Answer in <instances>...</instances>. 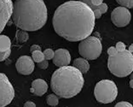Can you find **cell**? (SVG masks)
<instances>
[{"mask_svg":"<svg viewBox=\"0 0 133 107\" xmlns=\"http://www.w3.org/2000/svg\"><path fill=\"white\" fill-rule=\"evenodd\" d=\"M95 15L88 5L80 1L65 2L56 9L53 16L56 33L71 42L81 41L91 34Z\"/></svg>","mask_w":133,"mask_h":107,"instance_id":"1","label":"cell"},{"mask_svg":"<svg viewBox=\"0 0 133 107\" xmlns=\"http://www.w3.org/2000/svg\"><path fill=\"white\" fill-rule=\"evenodd\" d=\"M12 19L24 31H37L46 23L48 13L44 0H16L13 4Z\"/></svg>","mask_w":133,"mask_h":107,"instance_id":"2","label":"cell"},{"mask_svg":"<svg viewBox=\"0 0 133 107\" xmlns=\"http://www.w3.org/2000/svg\"><path fill=\"white\" fill-rule=\"evenodd\" d=\"M83 74L74 66H64L56 69L51 77V89L56 95L70 99L82 90Z\"/></svg>","mask_w":133,"mask_h":107,"instance_id":"3","label":"cell"},{"mask_svg":"<svg viewBox=\"0 0 133 107\" xmlns=\"http://www.w3.org/2000/svg\"><path fill=\"white\" fill-rule=\"evenodd\" d=\"M108 68L117 77H125L133 71V54L125 50L108 57Z\"/></svg>","mask_w":133,"mask_h":107,"instance_id":"4","label":"cell"},{"mask_svg":"<svg viewBox=\"0 0 133 107\" xmlns=\"http://www.w3.org/2000/svg\"><path fill=\"white\" fill-rule=\"evenodd\" d=\"M94 95L96 99L100 103H112L118 96L117 86L110 80H102L96 83L94 89Z\"/></svg>","mask_w":133,"mask_h":107,"instance_id":"5","label":"cell"},{"mask_svg":"<svg viewBox=\"0 0 133 107\" xmlns=\"http://www.w3.org/2000/svg\"><path fill=\"white\" fill-rule=\"evenodd\" d=\"M102 50V42L95 36H89L88 38L81 40L78 45V52L84 59H96L101 55Z\"/></svg>","mask_w":133,"mask_h":107,"instance_id":"6","label":"cell"},{"mask_svg":"<svg viewBox=\"0 0 133 107\" xmlns=\"http://www.w3.org/2000/svg\"><path fill=\"white\" fill-rule=\"evenodd\" d=\"M15 97V90L7 75L0 73V107L10 105Z\"/></svg>","mask_w":133,"mask_h":107,"instance_id":"7","label":"cell"},{"mask_svg":"<svg viewBox=\"0 0 133 107\" xmlns=\"http://www.w3.org/2000/svg\"><path fill=\"white\" fill-rule=\"evenodd\" d=\"M111 20L116 27H123L130 23L131 20V14L128 9L120 6L112 11Z\"/></svg>","mask_w":133,"mask_h":107,"instance_id":"8","label":"cell"},{"mask_svg":"<svg viewBox=\"0 0 133 107\" xmlns=\"http://www.w3.org/2000/svg\"><path fill=\"white\" fill-rule=\"evenodd\" d=\"M13 4L12 0H0V33L12 16Z\"/></svg>","mask_w":133,"mask_h":107,"instance_id":"9","label":"cell"},{"mask_svg":"<svg viewBox=\"0 0 133 107\" xmlns=\"http://www.w3.org/2000/svg\"><path fill=\"white\" fill-rule=\"evenodd\" d=\"M16 68L18 73L21 75H31L34 70V62L29 56H22L17 59Z\"/></svg>","mask_w":133,"mask_h":107,"instance_id":"10","label":"cell"},{"mask_svg":"<svg viewBox=\"0 0 133 107\" xmlns=\"http://www.w3.org/2000/svg\"><path fill=\"white\" fill-rule=\"evenodd\" d=\"M52 61L55 65L60 67V68L68 66L71 62V55L66 49H58L55 51V55H54Z\"/></svg>","mask_w":133,"mask_h":107,"instance_id":"11","label":"cell"},{"mask_svg":"<svg viewBox=\"0 0 133 107\" xmlns=\"http://www.w3.org/2000/svg\"><path fill=\"white\" fill-rule=\"evenodd\" d=\"M48 90V84L43 79H36L32 82L30 92L37 96H43Z\"/></svg>","mask_w":133,"mask_h":107,"instance_id":"12","label":"cell"},{"mask_svg":"<svg viewBox=\"0 0 133 107\" xmlns=\"http://www.w3.org/2000/svg\"><path fill=\"white\" fill-rule=\"evenodd\" d=\"M74 67H75L76 69H78L79 71L84 74V73H87L90 69V64L88 63V61L84 58H81V57H78L76 58L74 61V63H72Z\"/></svg>","mask_w":133,"mask_h":107,"instance_id":"13","label":"cell"},{"mask_svg":"<svg viewBox=\"0 0 133 107\" xmlns=\"http://www.w3.org/2000/svg\"><path fill=\"white\" fill-rule=\"evenodd\" d=\"M11 41L6 35H0V51L5 52L10 50Z\"/></svg>","mask_w":133,"mask_h":107,"instance_id":"14","label":"cell"},{"mask_svg":"<svg viewBox=\"0 0 133 107\" xmlns=\"http://www.w3.org/2000/svg\"><path fill=\"white\" fill-rule=\"evenodd\" d=\"M16 37L17 39V40L19 41L20 43H24L26 41L28 40L29 39V35L26 31H24V30H18L16 31Z\"/></svg>","mask_w":133,"mask_h":107,"instance_id":"15","label":"cell"},{"mask_svg":"<svg viewBox=\"0 0 133 107\" xmlns=\"http://www.w3.org/2000/svg\"><path fill=\"white\" fill-rule=\"evenodd\" d=\"M32 58L33 60V62H35L37 63L45 60L44 53L42 52L41 51H33V52H32Z\"/></svg>","mask_w":133,"mask_h":107,"instance_id":"16","label":"cell"},{"mask_svg":"<svg viewBox=\"0 0 133 107\" xmlns=\"http://www.w3.org/2000/svg\"><path fill=\"white\" fill-rule=\"evenodd\" d=\"M46 102L50 106H56L59 103V99L56 94H50L46 98Z\"/></svg>","mask_w":133,"mask_h":107,"instance_id":"17","label":"cell"},{"mask_svg":"<svg viewBox=\"0 0 133 107\" xmlns=\"http://www.w3.org/2000/svg\"><path fill=\"white\" fill-rule=\"evenodd\" d=\"M116 2L121 5V7H125L126 9L133 8V0H116Z\"/></svg>","mask_w":133,"mask_h":107,"instance_id":"18","label":"cell"},{"mask_svg":"<svg viewBox=\"0 0 133 107\" xmlns=\"http://www.w3.org/2000/svg\"><path fill=\"white\" fill-rule=\"evenodd\" d=\"M43 53L44 56V59L48 61V60L53 59L54 55H55V51H54L52 49H46Z\"/></svg>","mask_w":133,"mask_h":107,"instance_id":"19","label":"cell"},{"mask_svg":"<svg viewBox=\"0 0 133 107\" xmlns=\"http://www.w3.org/2000/svg\"><path fill=\"white\" fill-rule=\"evenodd\" d=\"M10 52H11L10 50L8 51H5V52H2V51H0V62H3V61L7 59L8 57H10Z\"/></svg>","mask_w":133,"mask_h":107,"instance_id":"20","label":"cell"},{"mask_svg":"<svg viewBox=\"0 0 133 107\" xmlns=\"http://www.w3.org/2000/svg\"><path fill=\"white\" fill-rule=\"evenodd\" d=\"M96 9H98V10L101 11V13L102 14H104L107 12L108 10V5L105 4V3H102V4L101 5H99V6H96ZM95 9V10H96Z\"/></svg>","mask_w":133,"mask_h":107,"instance_id":"21","label":"cell"},{"mask_svg":"<svg viewBox=\"0 0 133 107\" xmlns=\"http://www.w3.org/2000/svg\"><path fill=\"white\" fill-rule=\"evenodd\" d=\"M116 51L118 52H120V51H125V45L124 44L123 42H118L116 44Z\"/></svg>","mask_w":133,"mask_h":107,"instance_id":"22","label":"cell"},{"mask_svg":"<svg viewBox=\"0 0 133 107\" xmlns=\"http://www.w3.org/2000/svg\"><path fill=\"white\" fill-rule=\"evenodd\" d=\"M48 66H49V63H48L47 60H44L38 63V67L41 69H46L48 68Z\"/></svg>","mask_w":133,"mask_h":107,"instance_id":"23","label":"cell"},{"mask_svg":"<svg viewBox=\"0 0 133 107\" xmlns=\"http://www.w3.org/2000/svg\"><path fill=\"white\" fill-rule=\"evenodd\" d=\"M114 107H133V105H131V104H130L129 102L122 101V102L117 103Z\"/></svg>","mask_w":133,"mask_h":107,"instance_id":"24","label":"cell"},{"mask_svg":"<svg viewBox=\"0 0 133 107\" xmlns=\"http://www.w3.org/2000/svg\"><path fill=\"white\" fill-rule=\"evenodd\" d=\"M118 51H116V48L115 47H110L108 49V56L111 57V56H114V54H116Z\"/></svg>","mask_w":133,"mask_h":107,"instance_id":"25","label":"cell"},{"mask_svg":"<svg viewBox=\"0 0 133 107\" xmlns=\"http://www.w3.org/2000/svg\"><path fill=\"white\" fill-rule=\"evenodd\" d=\"M80 2L84 3V4H85L86 5H88L91 10H93V8H94V6H93V4H92L91 0H80Z\"/></svg>","mask_w":133,"mask_h":107,"instance_id":"26","label":"cell"},{"mask_svg":"<svg viewBox=\"0 0 133 107\" xmlns=\"http://www.w3.org/2000/svg\"><path fill=\"white\" fill-rule=\"evenodd\" d=\"M30 51H31V52H33V51H41V47L38 45H32L31 48H30Z\"/></svg>","mask_w":133,"mask_h":107,"instance_id":"27","label":"cell"},{"mask_svg":"<svg viewBox=\"0 0 133 107\" xmlns=\"http://www.w3.org/2000/svg\"><path fill=\"white\" fill-rule=\"evenodd\" d=\"M93 12H94V15H95V17L96 18V19H99V18H101L102 16V13L101 11H100L98 9H96L95 10H93Z\"/></svg>","mask_w":133,"mask_h":107,"instance_id":"28","label":"cell"},{"mask_svg":"<svg viewBox=\"0 0 133 107\" xmlns=\"http://www.w3.org/2000/svg\"><path fill=\"white\" fill-rule=\"evenodd\" d=\"M93 6H99L102 4V0H91Z\"/></svg>","mask_w":133,"mask_h":107,"instance_id":"29","label":"cell"},{"mask_svg":"<svg viewBox=\"0 0 133 107\" xmlns=\"http://www.w3.org/2000/svg\"><path fill=\"white\" fill-rule=\"evenodd\" d=\"M24 107H36V105L32 101H28V102L25 103Z\"/></svg>","mask_w":133,"mask_h":107,"instance_id":"30","label":"cell"},{"mask_svg":"<svg viewBox=\"0 0 133 107\" xmlns=\"http://www.w3.org/2000/svg\"><path fill=\"white\" fill-rule=\"evenodd\" d=\"M130 87L133 88V73L131 75V81H130Z\"/></svg>","mask_w":133,"mask_h":107,"instance_id":"31","label":"cell"},{"mask_svg":"<svg viewBox=\"0 0 133 107\" xmlns=\"http://www.w3.org/2000/svg\"><path fill=\"white\" fill-rule=\"evenodd\" d=\"M130 52L132 53L133 54V44H131V45H130V47H129V50H128Z\"/></svg>","mask_w":133,"mask_h":107,"instance_id":"32","label":"cell"}]
</instances>
